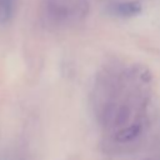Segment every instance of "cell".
Wrapping results in <instances>:
<instances>
[{"label":"cell","instance_id":"1","mask_svg":"<svg viewBox=\"0 0 160 160\" xmlns=\"http://www.w3.org/2000/svg\"><path fill=\"white\" fill-rule=\"evenodd\" d=\"M89 5L86 0H44V16L54 24L75 22L84 18Z\"/></svg>","mask_w":160,"mask_h":160},{"label":"cell","instance_id":"2","mask_svg":"<svg viewBox=\"0 0 160 160\" xmlns=\"http://www.w3.org/2000/svg\"><path fill=\"white\" fill-rule=\"evenodd\" d=\"M142 10V6L139 1H120L111 5V12L120 18H132L140 14Z\"/></svg>","mask_w":160,"mask_h":160},{"label":"cell","instance_id":"3","mask_svg":"<svg viewBox=\"0 0 160 160\" xmlns=\"http://www.w3.org/2000/svg\"><path fill=\"white\" fill-rule=\"evenodd\" d=\"M139 132H140V126L139 125H131L126 129L120 130L119 134L116 135V139L119 141H129V140H132Z\"/></svg>","mask_w":160,"mask_h":160},{"label":"cell","instance_id":"4","mask_svg":"<svg viewBox=\"0 0 160 160\" xmlns=\"http://www.w3.org/2000/svg\"><path fill=\"white\" fill-rule=\"evenodd\" d=\"M14 0H0V22H6L12 14Z\"/></svg>","mask_w":160,"mask_h":160}]
</instances>
